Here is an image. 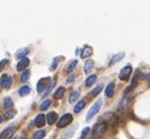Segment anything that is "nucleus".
<instances>
[{
    "instance_id": "f257e3e1",
    "label": "nucleus",
    "mask_w": 150,
    "mask_h": 139,
    "mask_svg": "<svg viewBox=\"0 0 150 139\" xmlns=\"http://www.w3.org/2000/svg\"><path fill=\"white\" fill-rule=\"evenodd\" d=\"M106 131V124L105 123H98L95 125L92 130V138L93 139H99Z\"/></svg>"
},
{
    "instance_id": "f03ea898",
    "label": "nucleus",
    "mask_w": 150,
    "mask_h": 139,
    "mask_svg": "<svg viewBox=\"0 0 150 139\" xmlns=\"http://www.w3.org/2000/svg\"><path fill=\"white\" fill-rule=\"evenodd\" d=\"M102 123H105L106 125L110 124V125H115L117 123V116L115 113H112V112H108L105 114H103L102 117Z\"/></svg>"
},
{
    "instance_id": "7ed1b4c3",
    "label": "nucleus",
    "mask_w": 150,
    "mask_h": 139,
    "mask_svg": "<svg viewBox=\"0 0 150 139\" xmlns=\"http://www.w3.org/2000/svg\"><path fill=\"white\" fill-rule=\"evenodd\" d=\"M50 80H51L50 77L42 78V79L38 81V84H37V91H38L39 93H42L44 90H47L49 86H50Z\"/></svg>"
},
{
    "instance_id": "20e7f679",
    "label": "nucleus",
    "mask_w": 150,
    "mask_h": 139,
    "mask_svg": "<svg viewBox=\"0 0 150 139\" xmlns=\"http://www.w3.org/2000/svg\"><path fill=\"white\" fill-rule=\"evenodd\" d=\"M100 106H102V100L99 99V100H97L93 105H92V107L89 110V112H88V116H86V120H91V118L99 111V109H100Z\"/></svg>"
},
{
    "instance_id": "39448f33",
    "label": "nucleus",
    "mask_w": 150,
    "mask_h": 139,
    "mask_svg": "<svg viewBox=\"0 0 150 139\" xmlns=\"http://www.w3.org/2000/svg\"><path fill=\"white\" fill-rule=\"evenodd\" d=\"M0 85H1L3 88L8 90V88L12 86V78H11V76H8V74H6V73L3 74L1 78H0Z\"/></svg>"
},
{
    "instance_id": "423d86ee",
    "label": "nucleus",
    "mask_w": 150,
    "mask_h": 139,
    "mask_svg": "<svg viewBox=\"0 0 150 139\" xmlns=\"http://www.w3.org/2000/svg\"><path fill=\"white\" fill-rule=\"evenodd\" d=\"M71 121H72V116H71L70 113H66V114H64L62 118H59V120H58V123H57V126H58L59 128H62V127L67 126Z\"/></svg>"
},
{
    "instance_id": "0eeeda50",
    "label": "nucleus",
    "mask_w": 150,
    "mask_h": 139,
    "mask_svg": "<svg viewBox=\"0 0 150 139\" xmlns=\"http://www.w3.org/2000/svg\"><path fill=\"white\" fill-rule=\"evenodd\" d=\"M131 72H132L131 66H125V67H123V68L121 70V72H120V79H121V80H128L129 77H130V74H131Z\"/></svg>"
},
{
    "instance_id": "6e6552de",
    "label": "nucleus",
    "mask_w": 150,
    "mask_h": 139,
    "mask_svg": "<svg viewBox=\"0 0 150 139\" xmlns=\"http://www.w3.org/2000/svg\"><path fill=\"white\" fill-rule=\"evenodd\" d=\"M14 132H16V127L11 126V127H8V128H6L1 132V134H0V139H11L12 135L14 134Z\"/></svg>"
},
{
    "instance_id": "1a4fd4ad",
    "label": "nucleus",
    "mask_w": 150,
    "mask_h": 139,
    "mask_svg": "<svg viewBox=\"0 0 150 139\" xmlns=\"http://www.w3.org/2000/svg\"><path fill=\"white\" fill-rule=\"evenodd\" d=\"M30 65V60L27 58H24V59H20L17 64V70L18 71H25L26 67Z\"/></svg>"
},
{
    "instance_id": "9d476101",
    "label": "nucleus",
    "mask_w": 150,
    "mask_h": 139,
    "mask_svg": "<svg viewBox=\"0 0 150 139\" xmlns=\"http://www.w3.org/2000/svg\"><path fill=\"white\" fill-rule=\"evenodd\" d=\"M45 121H46V117L44 114H38L34 119V124L37 127H43L45 125Z\"/></svg>"
},
{
    "instance_id": "9b49d317",
    "label": "nucleus",
    "mask_w": 150,
    "mask_h": 139,
    "mask_svg": "<svg viewBox=\"0 0 150 139\" xmlns=\"http://www.w3.org/2000/svg\"><path fill=\"white\" fill-rule=\"evenodd\" d=\"M115 93V84L114 83H110L108 86H106V90H105V95L108 98H111Z\"/></svg>"
},
{
    "instance_id": "f8f14e48",
    "label": "nucleus",
    "mask_w": 150,
    "mask_h": 139,
    "mask_svg": "<svg viewBox=\"0 0 150 139\" xmlns=\"http://www.w3.org/2000/svg\"><path fill=\"white\" fill-rule=\"evenodd\" d=\"M125 57V52H120V53H117V54H115L114 57L111 58V60H110V65H114L115 62H118L121 59H123Z\"/></svg>"
},
{
    "instance_id": "ddd939ff",
    "label": "nucleus",
    "mask_w": 150,
    "mask_h": 139,
    "mask_svg": "<svg viewBox=\"0 0 150 139\" xmlns=\"http://www.w3.org/2000/svg\"><path fill=\"white\" fill-rule=\"evenodd\" d=\"M57 118H58L57 112H50V113L46 116V120H47V123H49L50 125L54 124V123H56V120H57Z\"/></svg>"
},
{
    "instance_id": "4468645a",
    "label": "nucleus",
    "mask_w": 150,
    "mask_h": 139,
    "mask_svg": "<svg viewBox=\"0 0 150 139\" xmlns=\"http://www.w3.org/2000/svg\"><path fill=\"white\" fill-rule=\"evenodd\" d=\"M130 98H131V94H127V95H125V97L122 99V101L120 102V105H118V110H120V111H122V110H123V109L127 106V104L129 102Z\"/></svg>"
},
{
    "instance_id": "2eb2a0df",
    "label": "nucleus",
    "mask_w": 150,
    "mask_h": 139,
    "mask_svg": "<svg viewBox=\"0 0 150 139\" xmlns=\"http://www.w3.org/2000/svg\"><path fill=\"white\" fill-rule=\"evenodd\" d=\"M30 53V48H23V50H20V51H18L17 53H16V58H18V59H24V58H26V55Z\"/></svg>"
},
{
    "instance_id": "dca6fc26",
    "label": "nucleus",
    "mask_w": 150,
    "mask_h": 139,
    "mask_svg": "<svg viewBox=\"0 0 150 139\" xmlns=\"http://www.w3.org/2000/svg\"><path fill=\"white\" fill-rule=\"evenodd\" d=\"M93 65H95L93 60H88V61L85 62V65H84V72H85L86 74H88V73H90V72L92 71Z\"/></svg>"
},
{
    "instance_id": "f3484780",
    "label": "nucleus",
    "mask_w": 150,
    "mask_h": 139,
    "mask_svg": "<svg viewBox=\"0 0 150 139\" xmlns=\"http://www.w3.org/2000/svg\"><path fill=\"white\" fill-rule=\"evenodd\" d=\"M138 77L142 79L150 80V70H142V71H138Z\"/></svg>"
},
{
    "instance_id": "a211bd4d",
    "label": "nucleus",
    "mask_w": 150,
    "mask_h": 139,
    "mask_svg": "<svg viewBox=\"0 0 150 139\" xmlns=\"http://www.w3.org/2000/svg\"><path fill=\"white\" fill-rule=\"evenodd\" d=\"M79 94H81V92H79V90H74L72 93H71V95H70V98H69V102L70 104H73L74 101H76L77 99H78V97H79Z\"/></svg>"
},
{
    "instance_id": "6ab92c4d",
    "label": "nucleus",
    "mask_w": 150,
    "mask_h": 139,
    "mask_svg": "<svg viewBox=\"0 0 150 139\" xmlns=\"http://www.w3.org/2000/svg\"><path fill=\"white\" fill-rule=\"evenodd\" d=\"M4 106H5V109H6V112H7V111H12V109H13V101H12L11 98H6V99H5Z\"/></svg>"
},
{
    "instance_id": "aec40b11",
    "label": "nucleus",
    "mask_w": 150,
    "mask_h": 139,
    "mask_svg": "<svg viewBox=\"0 0 150 139\" xmlns=\"http://www.w3.org/2000/svg\"><path fill=\"white\" fill-rule=\"evenodd\" d=\"M74 131H76V126L71 127V128H70V131H69V130H67V131H65V132L62 134V138H63V139H67V138L72 137V134L74 133Z\"/></svg>"
},
{
    "instance_id": "412c9836",
    "label": "nucleus",
    "mask_w": 150,
    "mask_h": 139,
    "mask_svg": "<svg viewBox=\"0 0 150 139\" xmlns=\"http://www.w3.org/2000/svg\"><path fill=\"white\" fill-rule=\"evenodd\" d=\"M92 54V48L90 46H85L83 48V53H82V58H88Z\"/></svg>"
},
{
    "instance_id": "4be33fe9",
    "label": "nucleus",
    "mask_w": 150,
    "mask_h": 139,
    "mask_svg": "<svg viewBox=\"0 0 150 139\" xmlns=\"http://www.w3.org/2000/svg\"><path fill=\"white\" fill-rule=\"evenodd\" d=\"M96 80H97V76L92 74V76L88 77V79H86V81H85V85H86L88 87H90V86H92V85L95 84V81H96Z\"/></svg>"
},
{
    "instance_id": "5701e85b",
    "label": "nucleus",
    "mask_w": 150,
    "mask_h": 139,
    "mask_svg": "<svg viewBox=\"0 0 150 139\" xmlns=\"http://www.w3.org/2000/svg\"><path fill=\"white\" fill-rule=\"evenodd\" d=\"M64 93H65V88L63 87V86H60L56 92H54V94H53V97L56 98V99H60L63 95H64Z\"/></svg>"
},
{
    "instance_id": "b1692460",
    "label": "nucleus",
    "mask_w": 150,
    "mask_h": 139,
    "mask_svg": "<svg viewBox=\"0 0 150 139\" xmlns=\"http://www.w3.org/2000/svg\"><path fill=\"white\" fill-rule=\"evenodd\" d=\"M84 106H85V101H84V100H81V101H78V104H77L76 106H74V112H76V113L81 112V111L84 109Z\"/></svg>"
},
{
    "instance_id": "393cba45",
    "label": "nucleus",
    "mask_w": 150,
    "mask_h": 139,
    "mask_svg": "<svg viewBox=\"0 0 150 139\" xmlns=\"http://www.w3.org/2000/svg\"><path fill=\"white\" fill-rule=\"evenodd\" d=\"M30 92H31V88H30L28 86H23V87H20V90H19V94H20L21 97H25V95L30 94Z\"/></svg>"
},
{
    "instance_id": "a878e982",
    "label": "nucleus",
    "mask_w": 150,
    "mask_h": 139,
    "mask_svg": "<svg viewBox=\"0 0 150 139\" xmlns=\"http://www.w3.org/2000/svg\"><path fill=\"white\" fill-rule=\"evenodd\" d=\"M30 76H31V71H28V70H25V71L23 72V74H21V77H20V80L23 83H26L28 80Z\"/></svg>"
},
{
    "instance_id": "bb28decb",
    "label": "nucleus",
    "mask_w": 150,
    "mask_h": 139,
    "mask_svg": "<svg viewBox=\"0 0 150 139\" xmlns=\"http://www.w3.org/2000/svg\"><path fill=\"white\" fill-rule=\"evenodd\" d=\"M45 137V131L44 130H39L33 134V139H43Z\"/></svg>"
},
{
    "instance_id": "cd10ccee",
    "label": "nucleus",
    "mask_w": 150,
    "mask_h": 139,
    "mask_svg": "<svg viewBox=\"0 0 150 139\" xmlns=\"http://www.w3.org/2000/svg\"><path fill=\"white\" fill-rule=\"evenodd\" d=\"M50 105H51V100H45V101H43L42 104H40V110L42 111H45L46 109H49L50 107Z\"/></svg>"
},
{
    "instance_id": "c85d7f7f",
    "label": "nucleus",
    "mask_w": 150,
    "mask_h": 139,
    "mask_svg": "<svg viewBox=\"0 0 150 139\" xmlns=\"http://www.w3.org/2000/svg\"><path fill=\"white\" fill-rule=\"evenodd\" d=\"M77 60H72L71 61V64L69 65V67H67V72L69 73H72V71H73V70H74V67H76L77 66Z\"/></svg>"
},
{
    "instance_id": "c756f323",
    "label": "nucleus",
    "mask_w": 150,
    "mask_h": 139,
    "mask_svg": "<svg viewBox=\"0 0 150 139\" xmlns=\"http://www.w3.org/2000/svg\"><path fill=\"white\" fill-rule=\"evenodd\" d=\"M14 114H16V111H7L6 112V114H5V117H4V119H6V120H8V119H12L13 117H14Z\"/></svg>"
},
{
    "instance_id": "7c9ffc66",
    "label": "nucleus",
    "mask_w": 150,
    "mask_h": 139,
    "mask_svg": "<svg viewBox=\"0 0 150 139\" xmlns=\"http://www.w3.org/2000/svg\"><path fill=\"white\" fill-rule=\"evenodd\" d=\"M59 60H60V58L58 57V58H54L53 59V62H52V65H51V70H56L57 68V66H58V62H59Z\"/></svg>"
},
{
    "instance_id": "2f4dec72",
    "label": "nucleus",
    "mask_w": 150,
    "mask_h": 139,
    "mask_svg": "<svg viewBox=\"0 0 150 139\" xmlns=\"http://www.w3.org/2000/svg\"><path fill=\"white\" fill-rule=\"evenodd\" d=\"M103 88V85H98L93 91H92V95H97L99 92H100V90Z\"/></svg>"
},
{
    "instance_id": "473e14b6",
    "label": "nucleus",
    "mask_w": 150,
    "mask_h": 139,
    "mask_svg": "<svg viewBox=\"0 0 150 139\" xmlns=\"http://www.w3.org/2000/svg\"><path fill=\"white\" fill-rule=\"evenodd\" d=\"M90 133V127H85L83 131H82V138L84 139V138H86V135Z\"/></svg>"
},
{
    "instance_id": "72a5a7b5",
    "label": "nucleus",
    "mask_w": 150,
    "mask_h": 139,
    "mask_svg": "<svg viewBox=\"0 0 150 139\" xmlns=\"http://www.w3.org/2000/svg\"><path fill=\"white\" fill-rule=\"evenodd\" d=\"M7 62H8V60H7V59H3L1 61H0V72H1V71H3V68L7 65Z\"/></svg>"
},
{
    "instance_id": "f704fd0d",
    "label": "nucleus",
    "mask_w": 150,
    "mask_h": 139,
    "mask_svg": "<svg viewBox=\"0 0 150 139\" xmlns=\"http://www.w3.org/2000/svg\"><path fill=\"white\" fill-rule=\"evenodd\" d=\"M74 78H76V77H74V76H70V77L67 78L66 83H67V84H71V83H73V81H74Z\"/></svg>"
},
{
    "instance_id": "c9c22d12",
    "label": "nucleus",
    "mask_w": 150,
    "mask_h": 139,
    "mask_svg": "<svg viewBox=\"0 0 150 139\" xmlns=\"http://www.w3.org/2000/svg\"><path fill=\"white\" fill-rule=\"evenodd\" d=\"M3 120H4V117H3V116H0V124L3 123Z\"/></svg>"
},
{
    "instance_id": "e433bc0d",
    "label": "nucleus",
    "mask_w": 150,
    "mask_h": 139,
    "mask_svg": "<svg viewBox=\"0 0 150 139\" xmlns=\"http://www.w3.org/2000/svg\"><path fill=\"white\" fill-rule=\"evenodd\" d=\"M19 139H26V137H24V135H20V138Z\"/></svg>"
},
{
    "instance_id": "4c0bfd02",
    "label": "nucleus",
    "mask_w": 150,
    "mask_h": 139,
    "mask_svg": "<svg viewBox=\"0 0 150 139\" xmlns=\"http://www.w3.org/2000/svg\"><path fill=\"white\" fill-rule=\"evenodd\" d=\"M11 139H14V138H11Z\"/></svg>"
}]
</instances>
